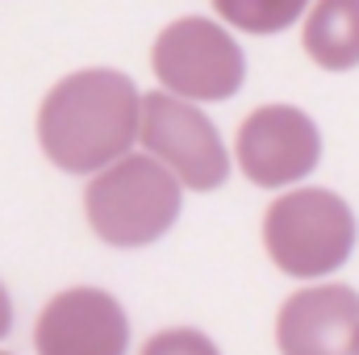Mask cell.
<instances>
[{"label": "cell", "mask_w": 359, "mask_h": 355, "mask_svg": "<svg viewBox=\"0 0 359 355\" xmlns=\"http://www.w3.org/2000/svg\"><path fill=\"white\" fill-rule=\"evenodd\" d=\"M151 72L163 92L180 100H230L247 80V59L234 34H226L209 17H180L172 21L151 51Z\"/></svg>", "instance_id": "cell-4"}, {"label": "cell", "mask_w": 359, "mask_h": 355, "mask_svg": "<svg viewBox=\"0 0 359 355\" xmlns=\"http://www.w3.org/2000/svg\"><path fill=\"white\" fill-rule=\"evenodd\" d=\"M172 176L155 155H126L113 168L96 172L84 192V213H88L92 234L117 251H138L159 243L180 222L184 196Z\"/></svg>", "instance_id": "cell-2"}, {"label": "cell", "mask_w": 359, "mask_h": 355, "mask_svg": "<svg viewBox=\"0 0 359 355\" xmlns=\"http://www.w3.org/2000/svg\"><path fill=\"white\" fill-rule=\"evenodd\" d=\"M280 355H355L359 293L351 284H305L276 314Z\"/></svg>", "instance_id": "cell-8"}, {"label": "cell", "mask_w": 359, "mask_h": 355, "mask_svg": "<svg viewBox=\"0 0 359 355\" xmlns=\"http://www.w3.org/2000/svg\"><path fill=\"white\" fill-rule=\"evenodd\" d=\"M13 335V297H8V288H4V280H0V343Z\"/></svg>", "instance_id": "cell-12"}, {"label": "cell", "mask_w": 359, "mask_h": 355, "mask_svg": "<svg viewBox=\"0 0 359 355\" xmlns=\"http://www.w3.org/2000/svg\"><path fill=\"white\" fill-rule=\"evenodd\" d=\"M355 209L334 188H292L264 213L268 260L292 280H322L355 255Z\"/></svg>", "instance_id": "cell-3"}, {"label": "cell", "mask_w": 359, "mask_h": 355, "mask_svg": "<svg viewBox=\"0 0 359 355\" xmlns=\"http://www.w3.org/2000/svg\"><path fill=\"white\" fill-rule=\"evenodd\" d=\"M234 155L255 188H288L322 163V130L297 105H259L243 117Z\"/></svg>", "instance_id": "cell-6"}, {"label": "cell", "mask_w": 359, "mask_h": 355, "mask_svg": "<svg viewBox=\"0 0 359 355\" xmlns=\"http://www.w3.org/2000/svg\"><path fill=\"white\" fill-rule=\"evenodd\" d=\"M355 355H359V347H355Z\"/></svg>", "instance_id": "cell-14"}, {"label": "cell", "mask_w": 359, "mask_h": 355, "mask_svg": "<svg viewBox=\"0 0 359 355\" xmlns=\"http://www.w3.org/2000/svg\"><path fill=\"white\" fill-rule=\"evenodd\" d=\"M38 355H130V314L109 288L76 284L55 293L34 322Z\"/></svg>", "instance_id": "cell-7"}, {"label": "cell", "mask_w": 359, "mask_h": 355, "mask_svg": "<svg viewBox=\"0 0 359 355\" xmlns=\"http://www.w3.org/2000/svg\"><path fill=\"white\" fill-rule=\"evenodd\" d=\"M0 355H8V351H0Z\"/></svg>", "instance_id": "cell-13"}, {"label": "cell", "mask_w": 359, "mask_h": 355, "mask_svg": "<svg viewBox=\"0 0 359 355\" xmlns=\"http://www.w3.org/2000/svg\"><path fill=\"white\" fill-rule=\"evenodd\" d=\"M142 134V96L113 67L63 76L38 105V147L67 176H96L134 155Z\"/></svg>", "instance_id": "cell-1"}, {"label": "cell", "mask_w": 359, "mask_h": 355, "mask_svg": "<svg viewBox=\"0 0 359 355\" xmlns=\"http://www.w3.org/2000/svg\"><path fill=\"white\" fill-rule=\"evenodd\" d=\"M138 355H222V347L196 326H168V330H155Z\"/></svg>", "instance_id": "cell-11"}, {"label": "cell", "mask_w": 359, "mask_h": 355, "mask_svg": "<svg viewBox=\"0 0 359 355\" xmlns=\"http://www.w3.org/2000/svg\"><path fill=\"white\" fill-rule=\"evenodd\" d=\"M301 46L322 72L359 67V0H313Z\"/></svg>", "instance_id": "cell-9"}, {"label": "cell", "mask_w": 359, "mask_h": 355, "mask_svg": "<svg viewBox=\"0 0 359 355\" xmlns=\"http://www.w3.org/2000/svg\"><path fill=\"white\" fill-rule=\"evenodd\" d=\"M138 142L147 155H155L172 176L192 192H213L230 180V151L217 134V126L192 105L172 92H147L142 96V134Z\"/></svg>", "instance_id": "cell-5"}, {"label": "cell", "mask_w": 359, "mask_h": 355, "mask_svg": "<svg viewBox=\"0 0 359 355\" xmlns=\"http://www.w3.org/2000/svg\"><path fill=\"white\" fill-rule=\"evenodd\" d=\"M305 8L309 0H213V13L243 34H280L301 21Z\"/></svg>", "instance_id": "cell-10"}]
</instances>
